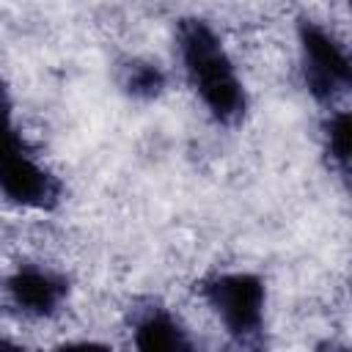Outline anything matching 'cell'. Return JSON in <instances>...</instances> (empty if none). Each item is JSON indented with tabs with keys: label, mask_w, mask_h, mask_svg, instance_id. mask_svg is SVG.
<instances>
[{
	"label": "cell",
	"mask_w": 352,
	"mask_h": 352,
	"mask_svg": "<svg viewBox=\"0 0 352 352\" xmlns=\"http://www.w3.org/2000/svg\"><path fill=\"white\" fill-rule=\"evenodd\" d=\"M179 52L187 69V77L209 113L220 124H236L245 116L248 99L245 88L234 72L231 58L226 55L220 38L204 19H182L176 28Z\"/></svg>",
	"instance_id": "1"
},
{
	"label": "cell",
	"mask_w": 352,
	"mask_h": 352,
	"mask_svg": "<svg viewBox=\"0 0 352 352\" xmlns=\"http://www.w3.org/2000/svg\"><path fill=\"white\" fill-rule=\"evenodd\" d=\"M201 294L214 308L228 336L245 346L258 349L264 324V283L250 272H223L201 283Z\"/></svg>",
	"instance_id": "2"
},
{
	"label": "cell",
	"mask_w": 352,
	"mask_h": 352,
	"mask_svg": "<svg viewBox=\"0 0 352 352\" xmlns=\"http://www.w3.org/2000/svg\"><path fill=\"white\" fill-rule=\"evenodd\" d=\"M297 33L302 47V77L308 91L324 104L338 99L352 82L346 52L322 25L311 19H300Z\"/></svg>",
	"instance_id": "3"
},
{
	"label": "cell",
	"mask_w": 352,
	"mask_h": 352,
	"mask_svg": "<svg viewBox=\"0 0 352 352\" xmlns=\"http://www.w3.org/2000/svg\"><path fill=\"white\" fill-rule=\"evenodd\" d=\"M0 190L14 204L30 209H52L60 201V182L30 154H16L0 165Z\"/></svg>",
	"instance_id": "4"
},
{
	"label": "cell",
	"mask_w": 352,
	"mask_h": 352,
	"mask_svg": "<svg viewBox=\"0 0 352 352\" xmlns=\"http://www.w3.org/2000/svg\"><path fill=\"white\" fill-rule=\"evenodd\" d=\"M8 297L14 300L16 308L33 316H50L60 308L69 286L63 278L44 272L38 267H22L6 280Z\"/></svg>",
	"instance_id": "5"
},
{
	"label": "cell",
	"mask_w": 352,
	"mask_h": 352,
	"mask_svg": "<svg viewBox=\"0 0 352 352\" xmlns=\"http://www.w3.org/2000/svg\"><path fill=\"white\" fill-rule=\"evenodd\" d=\"M135 349L138 352H195V344L170 314L148 311L135 324Z\"/></svg>",
	"instance_id": "6"
},
{
	"label": "cell",
	"mask_w": 352,
	"mask_h": 352,
	"mask_svg": "<svg viewBox=\"0 0 352 352\" xmlns=\"http://www.w3.org/2000/svg\"><path fill=\"white\" fill-rule=\"evenodd\" d=\"M124 88L126 94H132L135 99H154L162 94L165 88V74L160 66L146 63V60H135L126 66V77H124Z\"/></svg>",
	"instance_id": "7"
},
{
	"label": "cell",
	"mask_w": 352,
	"mask_h": 352,
	"mask_svg": "<svg viewBox=\"0 0 352 352\" xmlns=\"http://www.w3.org/2000/svg\"><path fill=\"white\" fill-rule=\"evenodd\" d=\"M349 138H352L349 113L341 110V113L330 116V121L324 124V143H327V154L333 157V162L338 165L341 173H346V168H349Z\"/></svg>",
	"instance_id": "8"
},
{
	"label": "cell",
	"mask_w": 352,
	"mask_h": 352,
	"mask_svg": "<svg viewBox=\"0 0 352 352\" xmlns=\"http://www.w3.org/2000/svg\"><path fill=\"white\" fill-rule=\"evenodd\" d=\"M16 154H25V146H22V140L11 124V102H8V94L0 82V165Z\"/></svg>",
	"instance_id": "9"
},
{
	"label": "cell",
	"mask_w": 352,
	"mask_h": 352,
	"mask_svg": "<svg viewBox=\"0 0 352 352\" xmlns=\"http://www.w3.org/2000/svg\"><path fill=\"white\" fill-rule=\"evenodd\" d=\"M52 352H116L107 344H96V341H74V344H63Z\"/></svg>",
	"instance_id": "10"
},
{
	"label": "cell",
	"mask_w": 352,
	"mask_h": 352,
	"mask_svg": "<svg viewBox=\"0 0 352 352\" xmlns=\"http://www.w3.org/2000/svg\"><path fill=\"white\" fill-rule=\"evenodd\" d=\"M0 352H30V349L22 346V344H14L8 338H0Z\"/></svg>",
	"instance_id": "11"
},
{
	"label": "cell",
	"mask_w": 352,
	"mask_h": 352,
	"mask_svg": "<svg viewBox=\"0 0 352 352\" xmlns=\"http://www.w3.org/2000/svg\"><path fill=\"white\" fill-rule=\"evenodd\" d=\"M316 352H349L344 344H336V341H324V344H319L316 346Z\"/></svg>",
	"instance_id": "12"
}]
</instances>
